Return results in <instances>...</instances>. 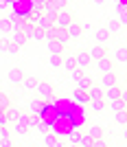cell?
<instances>
[{"label": "cell", "instance_id": "f1b7e54d", "mask_svg": "<svg viewBox=\"0 0 127 147\" xmlns=\"http://www.w3.org/2000/svg\"><path fill=\"white\" fill-rule=\"evenodd\" d=\"M50 68H61V55H50Z\"/></svg>", "mask_w": 127, "mask_h": 147}, {"label": "cell", "instance_id": "44dd1931", "mask_svg": "<svg viewBox=\"0 0 127 147\" xmlns=\"http://www.w3.org/2000/svg\"><path fill=\"white\" fill-rule=\"evenodd\" d=\"M114 59L118 61V64H125L127 61V46H121V49L114 53Z\"/></svg>", "mask_w": 127, "mask_h": 147}, {"label": "cell", "instance_id": "4fadbf2b", "mask_svg": "<svg viewBox=\"0 0 127 147\" xmlns=\"http://www.w3.org/2000/svg\"><path fill=\"white\" fill-rule=\"evenodd\" d=\"M20 33L24 35L26 42H29V40H33V33H35V24H33V22H24V26L20 29Z\"/></svg>", "mask_w": 127, "mask_h": 147}, {"label": "cell", "instance_id": "f546056e", "mask_svg": "<svg viewBox=\"0 0 127 147\" xmlns=\"http://www.w3.org/2000/svg\"><path fill=\"white\" fill-rule=\"evenodd\" d=\"M15 132H18V134H26V132H29V127H26L22 121H15Z\"/></svg>", "mask_w": 127, "mask_h": 147}, {"label": "cell", "instance_id": "d4e9b609", "mask_svg": "<svg viewBox=\"0 0 127 147\" xmlns=\"http://www.w3.org/2000/svg\"><path fill=\"white\" fill-rule=\"evenodd\" d=\"M11 31V22L9 18H0V33H9Z\"/></svg>", "mask_w": 127, "mask_h": 147}, {"label": "cell", "instance_id": "30bf717a", "mask_svg": "<svg viewBox=\"0 0 127 147\" xmlns=\"http://www.w3.org/2000/svg\"><path fill=\"white\" fill-rule=\"evenodd\" d=\"M121 86H116V84H114V86H108V88H105V97H108V101H114V99H121Z\"/></svg>", "mask_w": 127, "mask_h": 147}, {"label": "cell", "instance_id": "7c38bea8", "mask_svg": "<svg viewBox=\"0 0 127 147\" xmlns=\"http://www.w3.org/2000/svg\"><path fill=\"white\" fill-rule=\"evenodd\" d=\"M37 81H40V79H35V77H26V75H24V77H22V81H20V86L24 88V90L33 92V90H35V86H37Z\"/></svg>", "mask_w": 127, "mask_h": 147}, {"label": "cell", "instance_id": "d6a6232c", "mask_svg": "<svg viewBox=\"0 0 127 147\" xmlns=\"http://www.w3.org/2000/svg\"><path fill=\"white\" fill-rule=\"evenodd\" d=\"M5 53H9V55H15V53H18V46H15L13 42H9V44H7V51H5Z\"/></svg>", "mask_w": 127, "mask_h": 147}, {"label": "cell", "instance_id": "ba28073f", "mask_svg": "<svg viewBox=\"0 0 127 147\" xmlns=\"http://www.w3.org/2000/svg\"><path fill=\"white\" fill-rule=\"evenodd\" d=\"M7 77H9V81H11L13 86H20V81H22V77H24V73H22V68H11Z\"/></svg>", "mask_w": 127, "mask_h": 147}, {"label": "cell", "instance_id": "5b68a950", "mask_svg": "<svg viewBox=\"0 0 127 147\" xmlns=\"http://www.w3.org/2000/svg\"><path fill=\"white\" fill-rule=\"evenodd\" d=\"M66 31H68V37H70V40H79V37L83 35V29H81V24H79V22H75V20L66 26Z\"/></svg>", "mask_w": 127, "mask_h": 147}, {"label": "cell", "instance_id": "74e56055", "mask_svg": "<svg viewBox=\"0 0 127 147\" xmlns=\"http://www.w3.org/2000/svg\"><path fill=\"white\" fill-rule=\"evenodd\" d=\"M92 2H94L97 7H103V2H105V0H92Z\"/></svg>", "mask_w": 127, "mask_h": 147}, {"label": "cell", "instance_id": "e575fe53", "mask_svg": "<svg viewBox=\"0 0 127 147\" xmlns=\"http://www.w3.org/2000/svg\"><path fill=\"white\" fill-rule=\"evenodd\" d=\"M44 2H46V0H33V7H31V9H37V11H42Z\"/></svg>", "mask_w": 127, "mask_h": 147}, {"label": "cell", "instance_id": "5bb4252c", "mask_svg": "<svg viewBox=\"0 0 127 147\" xmlns=\"http://www.w3.org/2000/svg\"><path fill=\"white\" fill-rule=\"evenodd\" d=\"M64 44H59L57 40H50L48 42V51H50V55H64Z\"/></svg>", "mask_w": 127, "mask_h": 147}, {"label": "cell", "instance_id": "e0dca14e", "mask_svg": "<svg viewBox=\"0 0 127 147\" xmlns=\"http://www.w3.org/2000/svg\"><path fill=\"white\" fill-rule=\"evenodd\" d=\"M55 40H57L59 44H64V46H66L68 40H70V37H68V31H66V29H55Z\"/></svg>", "mask_w": 127, "mask_h": 147}, {"label": "cell", "instance_id": "7a4b0ae2", "mask_svg": "<svg viewBox=\"0 0 127 147\" xmlns=\"http://www.w3.org/2000/svg\"><path fill=\"white\" fill-rule=\"evenodd\" d=\"M44 110H46V103H44L42 99H31V101H29V114H33V117H42Z\"/></svg>", "mask_w": 127, "mask_h": 147}, {"label": "cell", "instance_id": "8d00e7d4", "mask_svg": "<svg viewBox=\"0 0 127 147\" xmlns=\"http://www.w3.org/2000/svg\"><path fill=\"white\" fill-rule=\"evenodd\" d=\"M7 44H9V40H2L0 42V51H7Z\"/></svg>", "mask_w": 127, "mask_h": 147}, {"label": "cell", "instance_id": "836d02e7", "mask_svg": "<svg viewBox=\"0 0 127 147\" xmlns=\"http://www.w3.org/2000/svg\"><path fill=\"white\" fill-rule=\"evenodd\" d=\"M13 141L9 138V136H5V138H0V147H11Z\"/></svg>", "mask_w": 127, "mask_h": 147}, {"label": "cell", "instance_id": "3957f363", "mask_svg": "<svg viewBox=\"0 0 127 147\" xmlns=\"http://www.w3.org/2000/svg\"><path fill=\"white\" fill-rule=\"evenodd\" d=\"M35 90H37V94H40L42 99H53V86L46 84V81H37Z\"/></svg>", "mask_w": 127, "mask_h": 147}, {"label": "cell", "instance_id": "2e32d148", "mask_svg": "<svg viewBox=\"0 0 127 147\" xmlns=\"http://www.w3.org/2000/svg\"><path fill=\"white\" fill-rule=\"evenodd\" d=\"M116 84V75L110 70V73H103V79H101V86L108 88V86H114Z\"/></svg>", "mask_w": 127, "mask_h": 147}, {"label": "cell", "instance_id": "7402d4cb", "mask_svg": "<svg viewBox=\"0 0 127 147\" xmlns=\"http://www.w3.org/2000/svg\"><path fill=\"white\" fill-rule=\"evenodd\" d=\"M114 121L125 127V125H127V110H118V112H116V117H114Z\"/></svg>", "mask_w": 127, "mask_h": 147}, {"label": "cell", "instance_id": "4316f807", "mask_svg": "<svg viewBox=\"0 0 127 147\" xmlns=\"http://www.w3.org/2000/svg\"><path fill=\"white\" fill-rule=\"evenodd\" d=\"M9 108H11V101H9V97L0 92V110H9Z\"/></svg>", "mask_w": 127, "mask_h": 147}, {"label": "cell", "instance_id": "52a82bcc", "mask_svg": "<svg viewBox=\"0 0 127 147\" xmlns=\"http://www.w3.org/2000/svg\"><path fill=\"white\" fill-rule=\"evenodd\" d=\"M110 35H112V33H108V29H103V26L94 31V40H97V44H103V46L110 42Z\"/></svg>", "mask_w": 127, "mask_h": 147}, {"label": "cell", "instance_id": "9c48e42d", "mask_svg": "<svg viewBox=\"0 0 127 147\" xmlns=\"http://www.w3.org/2000/svg\"><path fill=\"white\" fill-rule=\"evenodd\" d=\"M94 64H97V68L101 70V73H110V70L114 68V66H112V59H110L108 55H105V57H101V59H97Z\"/></svg>", "mask_w": 127, "mask_h": 147}, {"label": "cell", "instance_id": "ac0fdd59", "mask_svg": "<svg viewBox=\"0 0 127 147\" xmlns=\"http://www.w3.org/2000/svg\"><path fill=\"white\" fill-rule=\"evenodd\" d=\"M9 22H11V29H18V31L24 26V18L18 16V13H15V16H9Z\"/></svg>", "mask_w": 127, "mask_h": 147}, {"label": "cell", "instance_id": "9a60e30c", "mask_svg": "<svg viewBox=\"0 0 127 147\" xmlns=\"http://www.w3.org/2000/svg\"><path fill=\"white\" fill-rule=\"evenodd\" d=\"M75 84H77V88H79V90H81V92H85V94H88V88H90L92 79H90V77H88V75L83 73V77H81V79H79V81H75Z\"/></svg>", "mask_w": 127, "mask_h": 147}, {"label": "cell", "instance_id": "83f0119b", "mask_svg": "<svg viewBox=\"0 0 127 147\" xmlns=\"http://www.w3.org/2000/svg\"><path fill=\"white\" fill-rule=\"evenodd\" d=\"M121 31V24H118V20H112L108 24V33H118Z\"/></svg>", "mask_w": 127, "mask_h": 147}, {"label": "cell", "instance_id": "1f68e13d", "mask_svg": "<svg viewBox=\"0 0 127 147\" xmlns=\"http://www.w3.org/2000/svg\"><path fill=\"white\" fill-rule=\"evenodd\" d=\"M116 16H127V7L121 5V2H116Z\"/></svg>", "mask_w": 127, "mask_h": 147}, {"label": "cell", "instance_id": "ffe728a7", "mask_svg": "<svg viewBox=\"0 0 127 147\" xmlns=\"http://www.w3.org/2000/svg\"><path fill=\"white\" fill-rule=\"evenodd\" d=\"M88 136H90V138H103V127L90 125V127H88Z\"/></svg>", "mask_w": 127, "mask_h": 147}, {"label": "cell", "instance_id": "277c9868", "mask_svg": "<svg viewBox=\"0 0 127 147\" xmlns=\"http://www.w3.org/2000/svg\"><path fill=\"white\" fill-rule=\"evenodd\" d=\"M92 64V59H90V55H88V51H81V53H77V55H75V66L77 68H88Z\"/></svg>", "mask_w": 127, "mask_h": 147}, {"label": "cell", "instance_id": "d6986e66", "mask_svg": "<svg viewBox=\"0 0 127 147\" xmlns=\"http://www.w3.org/2000/svg\"><path fill=\"white\" fill-rule=\"evenodd\" d=\"M44 145H48V147H59L61 141L57 138V136H53V134H44Z\"/></svg>", "mask_w": 127, "mask_h": 147}, {"label": "cell", "instance_id": "d590c367", "mask_svg": "<svg viewBox=\"0 0 127 147\" xmlns=\"http://www.w3.org/2000/svg\"><path fill=\"white\" fill-rule=\"evenodd\" d=\"M33 40H44V31L35 26V33H33Z\"/></svg>", "mask_w": 127, "mask_h": 147}, {"label": "cell", "instance_id": "6da1fadb", "mask_svg": "<svg viewBox=\"0 0 127 147\" xmlns=\"http://www.w3.org/2000/svg\"><path fill=\"white\" fill-rule=\"evenodd\" d=\"M73 20H75V16L68 11V9L66 11H57V16H55V20H53V26L55 29H66Z\"/></svg>", "mask_w": 127, "mask_h": 147}, {"label": "cell", "instance_id": "8fae6325", "mask_svg": "<svg viewBox=\"0 0 127 147\" xmlns=\"http://www.w3.org/2000/svg\"><path fill=\"white\" fill-rule=\"evenodd\" d=\"M9 33H11V37H9V42H13V44H15V46H18V49H20V46H22V44H26L24 35H22V33H20L18 29H11V31H9Z\"/></svg>", "mask_w": 127, "mask_h": 147}, {"label": "cell", "instance_id": "8992f818", "mask_svg": "<svg viewBox=\"0 0 127 147\" xmlns=\"http://www.w3.org/2000/svg\"><path fill=\"white\" fill-rule=\"evenodd\" d=\"M88 55H90L92 61H97V59H101V57L108 55V51H105V46H103V44H94V46L88 51Z\"/></svg>", "mask_w": 127, "mask_h": 147}, {"label": "cell", "instance_id": "484cf974", "mask_svg": "<svg viewBox=\"0 0 127 147\" xmlns=\"http://www.w3.org/2000/svg\"><path fill=\"white\" fill-rule=\"evenodd\" d=\"M83 73H85L83 68H77V66H75L73 70H70V77H73V81H79L81 77H83Z\"/></svg>", "mask_w": 127, "mask_h": 147}, {"label": "cell", "instance_id": "4dcf8cb0", "mask_svg": "<svg viewBox=\"0 0 127 147\" xmlns=\"http://www.w3.org/2000/svg\"><path fill=\"white\" fill-rule=\"evenodd\" d=\"M90 103H92V110H97V112H101V110H103L101 99H90Z\"/></svg>", "mask_w": 127, "mask_h": 147}, {"label": "cell", "instance_id": "603a6c76", "mask_svg": "<svg viewBox=\"0 0 127 147\" xmlns=\"http://www.w3.org/2000/svg\"><path fill=\"white\" fill-rule=\"evenodd\" d=\"M61 66L66 68V70H73V68H75V57H73V55L61 57Z\"/></svg>", "mask_w": 127, "mask_h": 147}, {"label": "cell", "instance_id": "cb8c5ba5", "mask_svg": "<svg viewBox=\"0 0 127 147\" xmlns=\"http://www.w3.org/2000/svg\"><path fill=\"white\" fill-rule=\"evenodd\" d=\"M48 2L57 9V11H66L68 9V0H48Z\"/></svg>", "mask_w": 127, "mask_h": 147}]
</instances>
